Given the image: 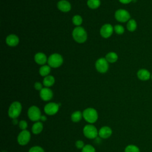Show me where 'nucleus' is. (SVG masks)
I'll use <instances>...</instances> for the list:
<instances>
[{
	"mask_svg": "<svg viewBox=\"0 0 152 152\" xmlns=\"http://www.w3.org/2000/svg\"><path fill=\"white\" fill-rule=\"evenodd\" d=\"M98 116L97 110L93 107L86 108L83 112V118L90 124L95 123L98 119Z\"/></svg>",
	"mask_w": 152,
	"mask_h": 152,
	"instance_id": "nucleus-1",
	"label": "nucleus"
},
{
	"mask_svg": "<svg viewBox=\"0 0 152 152\" xmlns=\"http://www.w3.org/2000/svg\"><path fill=\"white\" fill-rule=\"evenodd\" d=\"M22 110V105L20 102L15 101L12 102L8 110V115L11 119L17 118L21 114Z\"/></svg>",
	"mask_w": 152,
	"mask_h": 152,
	"instance_id": "nucleus-2",
	"label": "nucleus"
},
{
	"mask_svg": "<svg viewBox=\"0 0 152 152\" xmlns=\"http://www.w3.org/2000/svg\"><path fill=\"white\" fill-rule=\"evenodd\" d=\"M72 37L77 42L82 43L86 41L87 36L84 28L77 26L72 31Z\"/></svg>",
	"mask_w": 152,
	"mask_h": 152,
	"instance_id": "nucleus-3",
	"label": "nucleus"
},
{
	"mask_svg": "<svg viewBox=\"0 0 152 152\" xmlns=\"http://www.w3.org/2000/svg\"><path fill=\"white\" fill-rule=\"evenodd\" d=\"M84 135L88 139H94L99 135V131L96 127L92 124L86 125L83 129Z\"/></svg>",
	"mask_w": 152,
	"mask_h": 152,
	"instance_id": "nucleus-4",
	"label": "nucleus"
},
{
	"mask_svg": "<svg viewBox=\"0 0 152 152\" xmlns=\"http://www.w3.org/2000/svg\"><path fill=\"white\" fill-rule=\"evenodd\" d=\"M27 116L30 121L33 122H37L40 120L41 111L36 106H30L27 110Z\"/></svg>",
	"mask_w": 152,
	"mask_h": 152,
	"instance_id": "nucleus-5",
	"label": "nucleus"
},
{
	"mask_svg": "<svg viewBox=\"0 0 152 152\" xmlns=\"http://www.w3.org/2000/svg\"><path fill=\"white\" fill-rule=\"evenodd\" d=\"M63 63V58L59 53L52 54L48 59L49 66L52 68H58Z\"/></svg>",
	"mask_w": 152,
	"mask_h": 152,
	"instance_id": "nucleus-6",
	"label": "nucleus"
},
{
	"mask_svg": "<svg viewBox=\"0 0 152 152\" xmlns=\"http://www.w3.org/2000/svg\"><path fill=\"white\" fill-rule=\"evenodd\" d=\"M31 138L30 132L27 130H21L17 136V142L20 145H26L27 144Z\"/></svg>",
	"mask_w": 152,
	"mask_h": 152,
	"instance_id": "nucleus-7",
	"label": "nucleus"
},
{
	"mask_svg": "<svg viewBox=\"0 0 152 152\" xmlns=\"http://www.w3.org/2000/svg\"><path fill=\"white\" fill-rule=\"evenodd\" d=\"M59 106L60 104H58L55 102L48 103L44 107V112L48 115H54L58 112Z\"/></svg>",
	"mask_w": 152,
	"mask_h": 152,
	"instance_id": "nucleus-8",
	"label": "nucleus"
},
{
	"mask_svg": "<svg viewBox=\"0 0 152 152\" xmlns=\"http://www.w3.org/2000/svg\"><path fill=\"white\" fill-rule=\"evenodd\" d=\"M115 17L118 21L124 23L130 20V14L128 11L124 9H119L115 12Z\"/></svg>",
	"mask_w": 152,
	"mask_h": 152,
	"instance_id": "nucleus-9",
	"label": "nucleus"
},
{
	"mask_svg": "<svg viewBox=\"0 0 152 152\" xmlns=\"http://www.w3.org/2000/svg\"><path fill=\"white\" fill-rule=\"evenodd\" d=\"M96 69L100 73H105L109 68V64L106 58H101L97 60L95 64Z\"/></svg>",
	"mask_w": 152,
	"mask_h": 152,
	"instance_id": "nucleus-10",
	"label": "nucleus"
},
{
	"mask_svg": "<svg viewBox=\"0 0 152 152\" xmlns=\"http://www.w3.org/2000/svg\"><path fill=\"white\" fill-rule=\"evenodd\" d=\"M113 27L110 24H104L100 28V33L101 36L104 38L109 37L113 33Z\"/></svg>",
	"mask_w": 152,
	"mask_h": 152,
	"instance_id": "nucleus-11",
	"label": "nucleus"
},
{
	"mask_svg": "<svg viewBox=\"0 0 152 152\" xmlns=\"http://www.w3.org/2000/svg\"><path fill=\"white\" fill-rule=\"evenodd\" d=\"M40 97L44 101H49L53 97V92L48 87L43 88L40 91Z\"/></svg>",
	"mask_w": 152,
	"mask_h": 152,
	"instance_id": "nucleus-12",
	"label": "nucleus"
},
{
	"mask_svg": "<svg viewBox=\"0 0 152 152\" xmlns=\"http://www.w3.org/2000/svg\"><path fill=\"white\" fill-rule=\"evenodd\" d=\"M99 136L103 139H107L109 138L112 134V129L107 126H102L100 129L99 130Z\"/></svg>",
	"mask_w": 152,
	"mask_h": 152,
	"instance_id": "nucleus-13",
	"label": "nucleus"
},
{
	"mask_svg": "<svg viewBox=\"0 0 152 152\" xmlns=\"http://www.w3.org/2000/svg\"><path fill=\"white\" fill-rule=\"evenodd\" d=\"M58 8L62 12H68L71 10V6L70 3L66 0H61L57 4Z\"/></svg>",
	"mask_w": 152,
	"mask_h": 152,
	"instance_id": "nucleus-14",
	"label": "nucleus"
},
{
	"mask_svg": "<svg viewBox=\"0 0 152 152\" xmlns=\"http://www.w3.org/2000/svg\"><path fill=\"white\" fill-rule=\"evenodd\" d=\"M138 78L142 81L148 80L151 77L150 72L146 69H140L137 72Z\"/></svg>",
	"mask_w": 152,
	"mask_h": 152,
	"instance_id": "nucleus-15",
	"label": "nucleus"
},
{
	"mask_svg": "<svg viewBox=\"0 0 152 152\" xmlns=\"http://www.w3.org/2000/svg\"><path fill=\"white\" fill-rule=\"evenodd\" d=\"M6 43L10 46H15L19 43V38L15 34L8 35L6 38Z\"/></svg>",
	"mask_w": 152,
	"mask_h": 152,
	"instance_id": "nucleus-16",
	"label": "nucleus"
},
{
	"mask_svg": "<svg viewBox=\"0 0 152 152\" xmlns=\"http://www.w3.org/2000/svg\"><path fill=\"white\" fill-rule=\"evenodd\" d=\"M35 62L39 65H44L47 62V57L43 53L39 52L37 53L34 56Z\"/></svg>",
	"mask_w": 152,
	"mask_h": 152,
	"instance_id": "nucleus-17",
	"label": "nucleus"
},
{
	"mask_svg": "<svg viewBox=\"0 0 152 152\" xmlns=\"http://www.w3.org/2000/svg\"><path fill=\"white\" fill-rule=\"evenodd\" d=\"M43 125L42 123V122L37 121L35 122L34 124L32 125L31 127V131L33 134L37 135L41 133V132L43 131Z\"/></svg>",
	"mask_w": 152,
	"mask_h": 152,
	"instance_id": "nucleus-18",
	"label": "nucleus"
},
{
	"mask_svg": "<svg viewBox=\"0 0 152 152\" xmlns=\"http://www.w3.org/2000/svg\"><path fill=\"white\" fill-rule=\"evenodd\" d=\"M83 118V112L80 110L74 112L71 115V119L73 122L77 123L80 122Z\"/></svg>",
	"mask_w": 152,
	"mask_h": 152,
	"instance_id": "nucleus-19",
	"label": "nucleus"
},
{
	"mask_svg": "<svg viewBox=\"0 0 152 152\" xmlns=\"http://www.w3.org/2000/svg\"><path fill=\"white\" fill-rule=\"evenodd\" d=\"M55 83V78L52 75H48L43 80V84L46 87H49Z\"/></svg>",
	"mask_w": 152,
	"mask_h": 152,
	"instance_id": "nucleus-20",
	"label": "nucleus"
},
{
	"mask_svg": "<svg viewBox=\"0 0 152 152\" xmlns=\"http://www.w3.org/2000/svg\"><path fill=\"white\" fill-rule=\"evenodd\" d=\"M118 55L113 52H109L106 55V59L107 61V62L110 63L115 62L118 60Z\"/></svg>",
	"mask_w": 152,
	"mask_h": 152,
	"instance_id": "nucleus-21",
	"label": "nucleus"
},
{
	"mask_svg": "<svg viewBox=\"0 0 152 152\" xmlns=\"http://www.w3.org/2000/svg\"><path fill=\"white\" fill-rule=\"evenodd\" d=\"M50 72V68L49 65H43L39 69V73L43 77H46Z\"/></svg>",
	"mask_w": 152,
	"mask_h": 152,
	"instance_id": "nucleus-22",
	"label": "nucleus"
},
{
	"mask_svg": "<svg viewBox=\"0 0 152 152\" xmlns=\"http://www.w3.org/2000/svg\"><path fill=\"white\" fill-rule=\"evenodd\" d=\"M137 23L135 21V20L134 19H130L128 21V23H127V25H126V27H127V29L128 30V31H134L136 30L137 28Z\"/></svg>",
	"mask_w": 152,
	"mask_h": 152,
	"instance_id": "nucleus-23",
	"label": "nucleus"
},
{
	"mask_svg": "<svg viewBox=\"0 0 152 152\" xmlns=\"http://www.w3.org/2000/svg\"><path fill=\"white\" fill-rule=\"evenodd\" d=\"M100 5V0H88L87 5L91 9H96Z\"/></svg>",
	"mask_w": 152,
	"mask_h": 152,
	"instance_id": "nucleus-24",
	"label": "nucleus"
},
{
	"mask_svg": "<svg viewBox=\"0 0 152 152\" xmlns=\"http://www.w3.org/2000/svg\"><path fill=\"white\" fill-rule=\"evenodd\" d=\"M124 152H140V150L137 145L129 144L125 148Z\"/></svg>",
	"mask_w": 152,
	"mask_h": 152,
	"instance_id": "nucleus-25",
	"label": "nucleus"
},
{
	"mask_svg": "<svg viewBox=\"0 0 152 152\" xmlns=\"http://www.w3.org/2000/svg\"><path fill=\"white\" fill-rule=\"evenodd\" d=\"M72 23H74V25L75 26H80L82 22H83V19L81 18V17L79 15H75L73 17L72 19Z\"/></svg>",
	"mask_w": 152,
	"mask_h": 152,
	"instance_id": "nucleus-26",
	"label": "nucleus"
},
{
	"mask_svg": "<svg viewBox=\"0 0 152 152\" xmlns=\"http://www.w3.org/2000/svg\"><path fill=\"white\" fill-rule=\"evenodd\" d=\"M81 152H96V150L93 145L86 144L81 150Z\"/></svg>",
	"mask_w": 152,
	"mask_h": 152,
	"instance_id": "nucleus-27",
	"label": "nucleus"
},
{
	"mask_svg": "<svg viewBox=\"0 0 152 152\" xmlns=\"http://www.w3.org/2000/svg\"><path fill=\"white\" fill-rule=\"evenodd\" d=\"M114 30L116 32V33L118 34H122L124 33V28L121 25H119L117 24L116 26H115L114 27Z\"/></svg>",
	"mask_w": 152,
	"mask_h": 152,
	"instance_id": "nucleus-28",
	"label": "nucleus"
},
{
	"mask_svg": "<svg viewBox=\"0 0 152 152\" xmlns=\"http://www.w3.org/2000/svg\"><path fill=\"white\" fill-rule=\"evenodd\" d=\"M28 152H45V150L42 147L39 145H35V146L31 147L29 149Z\"/></svg>",
	"mask_w": 152,
	"mask_h": 152,
	"instance_id": "nucleus-29",
	"label": "nucleus"
},
{
	"mask_svg": "<svg viewBox=\"0 0 152 152\" xmlns=\"http://www.w3.org/2000/svg\"><path fill=\"white\" fill-rule=\"evenodd\" d=\"M18 126L21 130H25L28 126L27 122L25 120H21L18 122Z\"/></svg>",
	"mask_w": 152,
	"mask_h": 152,
	"instance_id": "nucleus-30",
	"label": "nucleus"
},
{
	"mask_svg": "<svg viewBox=\"0 0 152 152\" xmlns=\"http://www.w3.org/2000/svg\"><path fill=\"white\" fill-rule=\"evenodd\" d=\"M75 145L76 146V147L78 149H83V148L84 147V143L82 140H77L75 141Z\"/></svg>",
	"mask_w": 152,
	"mask_h": 152,
	"instance_id": "nucleus-31",
	"label": "nucleus"
},
{
	"mask_svg": "<svg viewBox=\"0 0 152 152\" xmlns=\"http://www.w3.org/2000/svg\"><path fill=\"white\" fill-rule=\"evenodd\" d=\"M34 87L36 90H39V91H40L43 88L42 84L40 82H36L34 85Z\"/></svg>",
	"mask_w": 152,
	"mask_h": 152,
	"instance_id": "nucleus-32",
	"label": "nucleus"
},
{
	"mask_svg": "<svg viewBox=\"0 0 152 152\" xmlns=\"http://www.w3.org/2000/svg\"><path fill=\"white\" fill-rule=\"evenodd\" d=\"M120 2H121L122 4H129L131 2H132L133 0H119Z\"/></svg>",
	"mask_w": 152,
	"mask_h": 152,
	"instance_id": "nucleus-33",
	"label": "nucleus"
},
{
	"mask_svg": "<svg viewBox=\"0 0 152 152\" xmlns=\"http://www.w3.org/2000/svg\"><path fill=\"white\" fill-rule=\"evenodd\" d=\"M47 120V118L45 115H42L41 118H40V121L42 122H45Z\"/></svg>",
	"mask_w": 152,
	"mask_h": 152,
	"instance_id": "nucleus-34",
	"label": "nucleus"
},
{
	"mask_svg": "<svg viewBox=\"0 0 152 152\" xmlns=\"http://www.w3.org/2000/svg\"><path fill=\"white\" fill-rule=\"evenodd\" d=\"M12 123H13L14 124H15V125L17 124H18V120L17 119V118L12 119Z\"/></svg>",
	"mask_w": 152,
	"mask_h": 152,
	"instance_id": "nucleus-35",
	"label": "nucleus"
},
{
	"mask_svg": "<svg viewBox=\"0 0 152 152\" xmlns=\"http://www.w3.org/2000/svg\"><path fill=\"white\" fill-rule=\"evenodd\" d=\"M151 78L152 79V74H151Z\"/></svg>",
	"mask_w": 152,
	"mask_h": 152,
	"instance_id": "nucleus-36",
	"label": "nucleus"
}]
</instances>
